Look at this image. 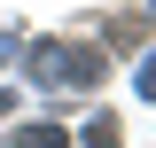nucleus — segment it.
Instances as JSON below:
<instances>
[{"mask_svg": "<svg viewBox=\"0 0 156 148\" xmlns=\"http://www.w3.org/2000/svg\"><path fill=\"white\" fill-rule=\"evenodd\" d=\"M16 148H62V125H23Z\"/></svg>", "mask_w": 156, "mask_h": 148, "instance_id": "f03ea898", "label": "nucleus"}, {"mask_svg": "<svg viewBox=\"0 0 156 148\" xmlns=\"http://www.w3.org/2000/svg\"><path fill=\"white\" fill-rule=\"evenodd\" d=\"M86 148H117V117H94L86 125Z\"/></svg>", "mask_w": 156, "mask_h": 148, "instance_id": "7ed1b4c3", "label": "nucleus"}, {"mask_svg": "<svg viewBox=\"0 0 156 148\" xmlns=\"http://www.w3.org/2000/svg\"><path fill=\"white\" fill-rule=\"evenodd\" d=\"M101 70H109V62H101L94 47H78V55H55V47H47V55H39V78H47V86H94Z\"/></svg>", "mask_w": 156, "mask_h": 148, "instance_id": "f257e3e1", "label": "nucleus"}, {"mask_svg": "<svg viewBox=\"0 0 156 148\" xmlns=\"http://www.w3.org/2000/svg\"><path fill=\"white\" fill-rule=\"evenodd\" d=\"M140 93H156V55H148V70H140Z\"/></svg>", "mask_w": 156, "mask_h": 148, "instance_id": "20e7f679", "label": "nucleus"}]
</instances>
